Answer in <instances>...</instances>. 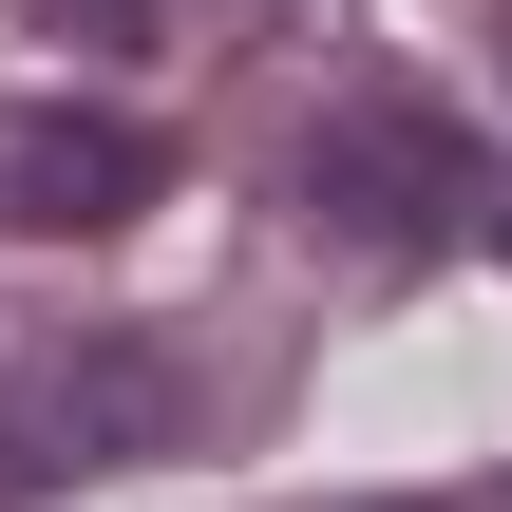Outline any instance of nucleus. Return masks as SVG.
<instances>
[{
	"mask_svg": "<svg viewBox=\"0 0 512 512\" xmlns=\"http://www.w3.org/2000/svg\"><path fill=\"white\" fill-rule=\"evenodd\" d=\"M304 209H323V247H361L380 285H418L456 228H494V152L437 95H342L304 133Z\"/></svg>",
	"mask_w": 512,
	"mask_h": 512,
	"instance_id": "obj_1",
	"label": "nucleus"
},
{
	"mask_svg": "<svg viewBox=\"0 0 512 512\" xmlns=\"http://www.w3.org/2000/svg\"><path fill=\"white\" fill-rule=\"evenodd\" d=\"M171 437H190V380L152 342H57L0 399V494H57V475H114V456H171Z\"/></svg>",
	"mask_w": 512,
	"mask_h": 512,
	"instance_id": "obj_2",
	"label": "nucleus"
},
{
	"mask_svg": "<svg viewBox=\"0 0 512 512\" xmlns=\"http://www.w3.org/2000/svg\"><path fill=\"white\" fill-rule=\"evenodd\" d=\"M152 190H171V152L133 114H19L0 133V228H57L76 247V228H133Z\"/></svg>",
	"mask_w": 512,
	"mask_h": 512,
	"instance_id": "obj_3",
	"label": "nucleus"
},
{
	"mask_svg": "<svg viewBox=\"0 0 512 512\" xmlns=\"http://www.w3.org/2000/svg\"><path fill=\"white\" fill-rule=\"evenodd\" d=\"M19 19H38V38H76V57H133V38H152V0H19Z\"/></svg>",
	"mask_w": 512,
	"mask_h": 512,
	"instance_id": "obj_4",
	"label": "nucleus"
},
{
	"mask_svg": "<svg viewBox=\"0 0 512 512\" xmlns=\"http://www.w3.org/2000/svg\"><path fill=\"white\" fill-rule=\"evenodd\" d=\"M380 512H512V494H380Z\"/></svg>",
	"mask_w": 512,
	"mask_h": 512,
	"instance_id": "obj_5",
	"label": "nucleus"
},
{
	"mask_svg": "<svg viewBox=\"0 0 512 512\" xmlns=\"http://www.w3.org/2000/svg\"><path fill=\"white\" fill-rule=\"evenodd\" d=\"M494 247H512V171H494Z\"/></svg>",
	"mask_w": 512,
	"mask_h": 512,
	"instance_id": "obj_6",
	"label": "nucleus"
}]
</instances>
